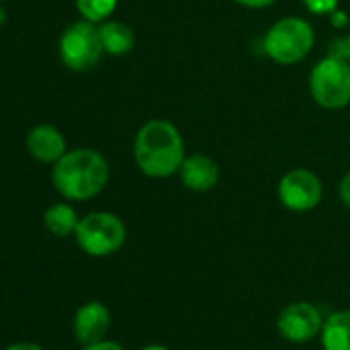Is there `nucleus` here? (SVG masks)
I'll use <instances>...</instances> for the list:
<instances>
[{
	"label": "nucleus",
	"instance_id": "obj_14",
	"mask_svg": "<svg viewBox=\"0 0 350 350\" xmlns=\"http://www.w3.org/2000/svg\"><path fill=\"white\" fill-rule=\"evenodd\" d=\"M79 215L70 204H54L46 211L44 215V225L46 229L56 235V237H68L77 231L79 227Z\"/></svg>",
	"mask_w": 350,
	"mask_h": 350
},
{
	"label": "nucleus",
	"instance_id": "obj_17",
	"mask_svg": "<svg viewBox=\"0 0 350 350\" xmlns=\"http://www.w3.org/2000/svg\"><path fill=\"white\" fill-rule=\"evenodd\" d=\"M327 54H334V56H340L344 60L350 62V33L344 36V38H338L329 44V52Z\"/></svg>",
	"mask_w": 350,
	"mask_h": 350
},
{
	"label": "nucleus",
	"instance_id": "obj_18",
	"mask_svg": "<svg viewBox=\"0 0 350 350\" xmlns=\"http://www.w3.org/2000/svg\"><path fill=\"white\" fill-rule=\"evenodd\" d=\"M338 196L342 200L344 206L350 208V171L344 175V178L340 180V186H338Z\"/></svg>",
	"mask_w": 350,
	"mask_h": 350
},
{
	"label": "nucleus",
	"instance_id": "obj_23",
	"mask_svg": "<svg viewBox=\"0 0 350 350\" xmlns=\"http://www.w3.org/2000/svg\"><path fill=\"white\" fill-rule=\"evenodd\" d=\"M142 350H169V348L163 346V344H150V346H144Z\"/></svg>",
	"mask_w": 350,
	"mask_h": 350
},
{
	"label": "nucleus",
	"instance_id": "obj_3",
	"mask_svg": "<svg viewBox=\"0 0 350 350\" xmlns=\"http://www.w3.org/2000/svg\"><path fill=\"white\" fill-rule=\"evenodd\" d=\"M315 46V31L301 17H284L276 21L264 36L266 56L282 66H293L305 60Z\"/></svg>",
	"mask_w": 350,
	"mask_h": 350
},
{
	"label": "nucleus",
	"instance_id": "obj_5",
	"mask_svg": "<svg viewBox=\"0 0 350 350\" xmlns=\"http://www.w3.org/2000/svg\"><path fill=\"white\" fill-rule=\"evenodd\" d=\"M75 237L85 254L105 258L122 250L126 241V225L113 213H91L79 221Z\"/></svg>",
	"mask_w": 350,
	"mask_h": 350
},
{
	"label": "nucleus",
	"instance_id": "obj_10",
	"mask_svg": "<svg viewBox=\"0 0 350 350\" xmlns=\"http://www.w3.org/2000/svg\"><path fill=\"white\" fill-rule=\"evenodd\" d=\"M178 173H180L184 188L192 192H211L213 188H217L221 180L219 163L213 157L202 154V152L186 157Z\"/></svg>",
	"mask_w": 350,
	"mask_h": 350
},
{
	"label": "nucleus",
	"instance_id": "obj_2",
	"mask_svg": "<svg viewBox=\"0 0 350 350\" xmlns=\"http://www.w3.org/2000/svg\"><path fill=\"white\" fill-rule=\"evenodd\" d=\"M109 182V165L93 148L66 150L52 169L54 188L68 200H89L103 192Z\"/></svg>",
	"mask_w": 350,
	"mask_h": 350
},
{
	"label": "nucleus",
	"instance_id": "obj_19",
	"mask_svg": "<svg viewBox=\"0 0 350 350\" xmlns=\"http://www.w3.org/2000/svg\"><path fill=\"white\" fill-rule=\"evenodd\" d=\"M327 17H329V25H332V27H336V29H344V27L348 25V15H346L342 9L332 11Z\"/></svg>",
	"mask_w": 350,
	"mask_h": 350
},
{
	"label": "nucleus",
	"instance_id": "obj_8",
	"mask_svg": "<svg viewBox=\"0 0 350 350\" xmlns=\"http://www.w3.org/2000/svg\"><path fill=\"white\" fill-rule=\"evenodd\" d=\"M323 325V317L319 309L307 301H295L288 303L276 319L278 334L293 342V344H307L315 336H319Z\"/></svg>",
	"mask_w": 350,
	"mask_h": 350
},
{
	"label": "nucleus",
	"instance_id": "obj_11",
	"mask_svg": "<svg viewBox=\"0 0 350 350\" xmlns=\"http://www.w3.org/2000/svg\"><path fill=\"white\" fill-rule=\"evenodd\" d=\"M25 144H27L29 154L42 163H56L66 152V140L62 132L50 124L36 126L27 134Z\"/></svg>",
	"mask_w": 350,
	"mask_h": 350
},
{
	"label": "nucleus",
	"instance_id": "obj_12",
	"mask_svg": "<svg viewBox=\"0 0 350 350\" xmlns=\"http://www.w3.org/2000/svg\"><path fill=\"white\" fill-rule=\"evenodd\" d=\"M319 336L323 350H350V309L329 313Z\"/></svg>",
	"mask_w": 350,
	"mask_h": 350
},
{
	"label": "nucleus",
	"instance_id": "obj_16",
	"mask_svg": "<svg viewBox=\"0 0 350 350\" xmlns=\"http://www.w3.org/2000/svg\"><path fill=\"white\" fill-rule=\"evenodd\" d=\"M338 3L340 0H303L305 9L311 15H329L332 11L338 9Z\"/></svg>",
	"mask_w": 350,
	"mask_h": 350
},
{
	"label": "nucleus",
	"instance_id": "obj_13",
	"mask_svg": "<svg viewBox=\"0 0 350 350\" xmlns=\"http://www.w3.org/2000/svg\"><path fill=\"white\" fill-rule=\"evenodd\" d=\"M99 36L103 50L111 56H126L136 44L132 27L122 21H103L99 25Z\"/></svg>",
	"mask_w": 350,
	"mask_h": 350
},
{
	"label": "nucleus",
	"instance_id": "obj_21",
	"mask_svg": "<svg viewBox=\"0 0 350 350\" xmlns=\"http://www.w3.org/2000/svg\"><path fill=\"white\" fill-rule=\"evenodd\" d=\"M239 7H245V9H266L270 5H274L276 0H233Z\"/></svg>",
	"mask_w": 350,
	"mask_h": 350
},
{
	"label": "nucleus",
	"instance_id": "obj_20",
	"mask_svg": "<svg viewBox=\"0 0 350 350\" xmlns=\"http://www.w3.org/2000/svg\"><path fill=\"white\" fill-rule=\"evenodd\" d=\"M83 350H126L124 346H120L118 342H109V340H99L93 344H87Z\"/></svg>",
	"mask_w": 350,
	"mask_h": 350
},
{
	"label": "nucleus",
	"instance_id": "obj_4",
	"mask_svg": "<svg viewBox=\"0 0 350 350\" xmlns=\"http://www.w3.org/2000/svg\"><path fill=\"white\" fill-rule=\"evenodd\" d=\"M311 99L323 109H342L350 103V62L327 54L309 72Z\"/></svg>",
	"mask_w": 350,
	"mask_h": 350
},
{
	"label": "nucleus",
	"instance_id": "obj_24",
	"mask_svg": "<svg viewBox=\"0 0 350 350\" xmlns=\"http://www.w3.org/2000/svg\"><path fill=\"white\" fill-rule=\"evenodd\" d=\"M7 21V15H5V11L3 9H0V25H3Z\"/></svg>",
	"mask_w": 350,
	"mask_h": 350
},
{
	"label": "nucleus",
	"instance_id": "obj_15",
	"mask_svg": "<svg viewBox=\"0 0 350 350\" xmlns=\"http://www.w3.org/2000/svg\"><path fill=\"white\" fill-rule=\"evenodd\" d=\"M118 7V0H77V9L83 19L91 23H103Z\"/></svg>",
	"mask_w": 350,
	"mask_h": 350
},
{
	"label": "nucleus",
	"instance_id": "obj_1",
	"mask_svg": "<svg viewBox=\"0 0 350 350\" xmlns=\"http://www.w3.org/2000/svg\"><path fill=\"white\" fill-rule=\"evenodd\" d=\"M186 159V142L178 126L169 120H148L134 138V161L152 180H163L180 171Z\"/></svg>",
	"mask_w": 350,
	"mask_h": 350
},
{
	"label": "nucleus",
	"instance_id": "obj_9",
	"mask_svg": "<svg viewBox=\"0 0 350 350\" xmlns=\"http://www.w3.org/2000/svg\"><path fill=\"white\" fill-rule=\"evenodd\" d=\"M109 325H111V313L107 305H103L101 301H89L77 309L72 329L77 340L83 346H87L103 340L109 332Z\"/></svg>",
	"mask_w": 350,
	"mask_h": 350
},
{
	"label": "nucleus",
	"instance_id": "obj_6",
	"mask_svg": "<svg viewBox=\"0 0 350 350\" xmlns=\"http://www.w3.org/2000/svg\"><path fill=\"white\" fill-rule=\"evenodd\" d=\"M105 54L99 27L91 21L72 23L60 38V58L70 70L83 72L93 68Z\"/></svg>",
	"mask_w": 350,
	"mask_h": 350
},
{
	"label": "nucleus",
	"instance_id": "obj_22",
	"mask_svg": "<svg viewBox=\"0 0 350 350\" xmlns=\"http://www.w3.org/2000/svg\"><path fill=\"white\" fill-rule=\"evenodd\" d=\"M5 350H44V348L40 344H33V342H17V344L7 346Z\"/></svg>",
	"mask_w": 350,
	"mask_h": 350
},
{
	"label": "nucleus",
	"instance_id": "obj_7",
	"mask_svg": "<svg viewBox=\"0 0 350 350\" xmlns=\"http://www.w3.org/2000/svg\"><path fill=\"white\" fill-rule=\"evenodd\" d=\"M278 200L286 211L293 213H309L313 211L323 198V186L319 175L311 169L297 167L286 171L276 188Z\"/></svg>",
	"mask_w": 350,
	"mask_h": 350
}]
</instances>
